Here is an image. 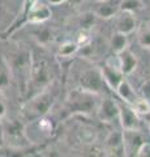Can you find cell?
I'll return each mask as SVG.
<instances>
[{
  "label": "cell",
  "mask_w": 150,
  "mask_h": 157,
  "mask_svg": "<svg viewBox=\"0 0 150 157\" xmlns=\"http://www.w3.org/2000/svg\"><path fill=\"white\" fill-rule=\"evenodd\" d=\"M9 66L12 70L13 80L17 84L20 96L26 98L29 82H30L31 66H33V54L26 47H17L9 58Z\"/></svg>",
  "instance_id": "cell-1"
},
{
  "label": "cell",
  "mask_w": 150,
  "mask_h": 157,
  "mask_svg": "<svg viewBox=\"0 0 150 157\" xmlns=\"http://www.w3.org/2000/svg\"><path fill=\"white\" fill-rule=\"evenodd\" d=\"M55 102V93L50 89V86L41 92L35 93L30 97L25 98L20 109V117L22 121L33 122L38 118L46 117L51 110Z\"/></svg>",
  "instance_id": "cell-2"
},
{
  "label": "cell",
  "mask_w": 150,
  "mask_h": 157,
  "mask_svg": "<svg viewBox=\"0 0 150 157\" xmlns=\"http://www.w3.org/2000/svg\"><path fill=\"white\" fill-rule=\"evenodd\" d=\"M52 77H54V68H52L51 63L45 56L33 55L31 75L26 98L48 88L54 80Z\"/></svg>",
  "instance_id": "cell-3"
},
{
  "label": "cell",
  "mask_w": 150,
  "mask_h": 157,
  "mask_svg": "<svg viewBox=\"0 0 150 157\" xmlns=\"http://www.w3.org/2000/svg\"><path fill=\"white\" fill-rule=\"evenodd\" d=\"M99 102L98 94L79 88L71 92L65 102V109L71 114H90L93 111L97 113Z\"/></svg>",
  "instance_id": "cell-4"
},
{
  "label": "cell",
  "mask_w": 150,
  "mask_h": 157,
  "mask_svg": "<svg viewBox=\"0 0 150 157\" xmlns=\"http://www.w3.org/2000/svg\"><path fill=\"white\" fill-rule=\"evenodd\" d=\"M3 130H4V145L12 149H26L33 145L30 140L26 127L21 121L16 119H5L3 121Z\"/></svg>",
  "instance_id": "cell-5"
},
{
  "label": "cell",
  "mask_w": 150,
  "mask_h": 157,
  "mask_svg": "<svg viewBox=\"0 0 150 157\" xmlns=\"http://www.w3.org/2000/svg\"><path fill=\"white\" fill-rule=\"evenodd\" d=\"M79 88L91 93H95V94H102L106 88L108 86L103 78L101 68L88 67L85 70H82L79 76Z\"/></svg>",
  "instance_id": "cell-6"
},
{
  "label": "cell",
  "mask_w": 150,
  "mask_h": 157,
  "mask_svg": "<svg viewBox=\"0 0 150 157\" xmlns=\"http://www.w3.org/2000/svg\"><path fill=\"white\" fill-rule=\"evenodd\" d=\"M101 70H102V75H103V78L107 86L111 90L116 92V89L123 82L124 76H125L122 71V68H120L118 54H115V56L112 58H108L104 62V64L101 67Z\"/></svg>",
  "instance_id": "cell-7"
},
{
  "label": "cell",
  "mask_w": 150,
  "mask_h": 157,
  "mask_svg": "<svg viewBox=\"0 0 150 157\" xmlns=\"http://www.w3.org/2000/svg\"><path fill=\"white\" fill-rule=\"evenodd\" d=\"M124 156H138L141 147L146 143L145 136L138 130H123Z\"/></svg>",
  "instance_id": "cell-8"
},
{
  "label": "cell",
  "mask_w": 150,
  "mask_h": 157,
  "mask_svg": "<svg viewBox=\"0 0 150 157\" xmlns=\"http://www.w3.org/2000/svg\"><path fill=\"white\" fill-rule=\"evenodd\" d=\"M37 4H38V0H24L21 13L18 14L16 17V20L9 25V28L7 30H4L2 34H0V41H5V39H8L13 33H16L18 29H21L24 25H26L29 13H30V11L37 6Z\"/></svg>",
  "instance_id": "cell-9"
},
{
  "label": "cell",
  "mask_w": 150,
  "mask_h": 157,
  "mask_svg": "<svg viewBox=\"0 0 150 157\" xmlns=\"http://www.w3.org/2000/svg\"><path fill=\"white\" fill-rule=\"evenodd\" d=\"M119 114H120L119 102H116L114 98L110 97H104L103 100H101L98 110H97V115H98L101 122L112 123L116 119H119Z\"/></svg>",
  "instance_id": "cell-10"
},
{
  "label": "cell",
  "mask_w": 150,
  "mask_h": 157,
  "mask_svg": "<svg viewBox=\"0 0 150 157\" xmlns=\"http://www.w3.org/2000/svg\"><path fill=\"white\" fill-rule=\"evenodd\" d=\"M120 106V114L119 121L123 130H138L140 128V114L134 110L132 105L127 104H119Z\"/></svg>",
  "instance_id": "cell-11"
},
{
  "label": "cell",
  "mask_w": 150,
  "mask_h": 157,
  "mask_svg": "<svg viewBox=\"0 0 150 157\" xmlns=\"http://www.w3.org/2000/svg\"><path fill=\"white\" fill-rule=\"evenodd\" d=\"M115 26H116V32L124 33L128 36L129 33H132L136 29L134 14L128 11H120L115 16Z\"/></svg>",
  "instance_id": "cell-12"
},
{
  "label": "cell",
  "mask_w": 150,
  "mask_h": 157,
  "mask_svg": "<svg viewBox=\"0 0 150 157\" xmlns=\"http://www.w3.org/2000/svg\"><path fill=\"white\" fill-rule=\"evenodd\" d=\"M106 151L111 152L114 156H124V143H123V131H111L104 141Z\"/></svg>",
  "instance_id": "cell-13"
},
{
  "label": "cell",
  "mask_w": 150,
  "mask_h": 157,
  "mask_svg": "<svg viewBox=\"0 0 150 157\" xmlns=\"http://www.w3.org/2000/svg\"><path fill=\"white\" fill-rule=\"evenodd\" d=\"M120 4L122 0H99L95 8V14L102 18L115 17L120 12Z\"/></svg>",
  "instance_id": "cell-14"
},
{
  "label": "cell",
  "mask_w": 150,
  "mask_h": 157,
  "mask_svg": "<svg viewBox=\"0 0 150 157\" xmlns=\"http://www.w3.org/2000/svg\"><path fill=\"white\" fill-rule=\"evenodd\" d=\"M52 12L48 6L46 4H37L30 11L27 16V22L26 24H43L46 22L48 18H51Z\"/></svg>",
  "instance_id": "cell-15"
},
{
  "label": "cell",
  "mask_w": 150,
  "mask_h": 157,
  "mask_svg": "<svg viewBox=\"0 0 150 157\" xmlns=\"http://www.w3.org/2000/svg\"><path fill=\"white\" fill-rule=\"evenodd\" d=\"M119 56V64H120V68L125 76L127 75H130L137 67V58L136 55L129 51L128 48H125L124 51H122L120 54H118Z\"/></svg>",
  "instance_id": "cell-16"
},
{
  "label": "cell",
  "mask_w": 150,
  "mask_h": 157,
  "mask_svg": "<svg viewBox=\"0 0 150 157\" xmlns=\"http://www.w3.org/2000/svg\"><path fill=\"white\" fill-rule=\"evenodd\" d=\"M13 80L12 70L9 66L8 59L4 56H0V93H5V90L11 86V82Z\"/></svg>",
  "instance_id": "cell-17"
},
{
  "label": "cell",
  "mask_w": 150,
  "mask_h": 157,
  "mask_svg": "<svg viewBox=\"0 0 150 157\" xmlns=\"http://www.w3.org/2000/svg\"><path fill=\"white\" fill-rule=\"evenodd\" d=\"M116 94H118L122 100L124 101V102H127V104H129V105H133L134 102H136L137 100H138V96H137V93L134 92V89H133V86L129 84V82L125 80H123V82L119 85V88L116 89Z\"/></svg>",
  "instance_id": "cell-18"
},
{
  "label": "cell",
  "mask_w": 150,
  "mask_h": 157,
  "mask_svg": "<svg viewBox=\"0 0 150 157\" xmlns=\"http://www.w3.org/2000/svg\"><path fill=\"white\" fill-rule=\"evenodd\" d=\"M127 46H128L127 34L115 32L110 39V47H111V50L114 51V54H120L127 48Z\"/></svg>",
  "instance_id": "cell-19"
},
{
  "label": "cell",
  "mask_w": 150,
  "mask_h": 157,
  "mask_svg": "<svg viewBox=\"0 0 150 157\" xmlns=\"http://www.w3.org/2000/svg\"><path fill=\"white\" fill-rule=\"evenodd\" d=\"M137 42L144 48H150V24H145L137 33Z\"/></svg>",
  "instance_id": "cell-20"
},
{
  "label": "cell",
  "mask_w": 150,
  "mask_h": 157,
  "mask_svg": "<svg viewBox=\"0 0 150 157\" xmlns=\"http://www.w3.org/2000/svg\"><path fill=\"white\" fill-rule=\"evenodd\" d=\"M80 48V46L77 45L76 42H71V41H68V42H64V43H61V45L59 46V50H57V54L59 55H61V56H72L73 54L79 50Z\"/></svg>",
  "instance_id": "cell-21"
},
{
  "label": "cell",
  "mask_w": 150,
  "mask_h": 157,
  "mask_svg": "<svg viewBox=\"0 0 150 157\" xmlns=\"http://www.w3.org/2000/svg\"><path fill=\"white\" fill-rule=\"evenodd\" d=\"M142 8L141 0H122L120 4V11H128V12H137Z\"/></svg>",
  "instance_id": "cell-22"
},
{
  "label": "cell",
  "mask_w": 150,
  "mask_h": 157,
  "mask_svg": "<svg viewBox=\"0 0 150 157\" xmlns=\"http://www.w3.org/2000/svg\"><path fill=\"white\" fill-rule=\"evenodd\" d=\"M132 106L134 107V110H136L140 115H145V114H149L150 113V101H148L146 98H144V97H140Z\"/></svg>",
  "instance_id": "cell-23"
},
{
  "label": "cell",
  "mask_w": 150,
  "mask_h": 157,
  "mask_svg": "<svg viewBox=\"0 0 150 157\" xmlns=\"http://www.w3.org/2000/svg\"><path fill=\"white\" fill-rule=\"evenodd\" d=\"M141 94L144 98L150 101V81H145L141 85Z\"/></svg>",
  "instance_id": "cell-24"
},
{
  "label": "cell",
  "mask_w": 150,
  "mask_h": 157,
  "mask_svg": "<svg viewBox=\"0 0 150 157\" xmlns=\"http://www.w3.org/2000/svg\"><path fill=\"white\" fill-rule=\"evenodd\" d=\"M4 94L0 93V119H3L5 117V113H7V106H5V102H4Z\"/></svg>",
  "instance_id": "cell-25"
},
{
  "label": "cell",
  "mask_w": 150,
  "mask_h": 157,
  "mask_svg": "<svg viewBox=\"0 0 150 157\" xmlns=\"http://www.w3.org/2000/svg\"><path fill=\"white\" fill-rule=\"evenodd\" d=\"M138 156H150V143L149 141H146V143L141 147V149L138 152Z\"/></svg>",
  "instance_id": "cell-26"
},
{
  "label": "cell",
  "mask_w": 150,
  "mask_h": 157,
  "mask_svg": "<svg viewBox=\"0 0 150 157\" xmlns=\"http://www.w3.org/2000/svg\"><path fill=\"white\" fill-rule=\"evenodd\" d=\"M4 145V130H3V122L0 119V148Z\"/></svg>",
  "instance_id": "cell-27"
},
{
  "label": "cell",
  "mask_w": 150,
  "mask_h": 157,
  "mask_svg": "<svg viewBox=\"0 0 150 157\" xmlns=\"http://www.w3.org/2000/svg\"><path fill=\"white\" fill-rule=\"evenodd\" d=\"M51 4H60V3H63L64 0H48Z\"/></svg>",
  "instance_id": "cell-28"
},
{
  "label": "cell",
  "mask_w": 150,
  "mask_h": 157,
  "mask_svg": "<svg viewBox=\"0 0 150 157\" xmlns=\"http://www.w3.org/2000/svg\"><path fill=\"white\" fill-rule=\"evenodd\" d=\"M3 2H5V0H0V3H3Z\"/></svg>",
  "instance_id": "cell-29"
},
{
  "label": "cell",
  "mask_w": 150,
  "mask_h": 157,
  "mask_svg": "<svg viewBox=\"0 0 150 157\" xmlns=\"http://www.w3.org/2000/svg\"><path fill=\"white\" fill-rule=\"evenodd\" d=\"M149 131H150V123H149Z\"/></svg>",
  "instance_id": "cell-30"
}]
</instances>
